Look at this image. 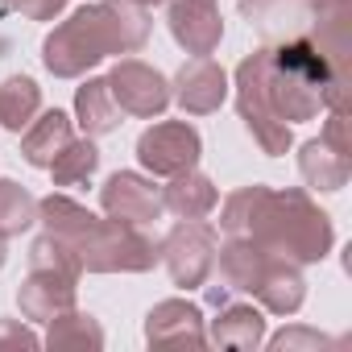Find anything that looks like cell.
Returning <instances> with one entry per match:
<instances>
[{"label":"cell","instance_id":"6da1fadb","mask_svg":"<svg viewBox=\"0 0 352 352\" xmlns=\"http://www.w3.org/2000/svg\"><path fill=\"white\" fill-rule=\"evenodd\" d=\"M232 91L236 112L261 153L282 157L294 145L290 124L315 120L323 108L348 112V50L327 46L311 30L265 42L241 58Z\"/></svg>","mask_w":352,"mask_h":352},{"label":"cell","instance_id":"277c9868","mask_svg":"<svg viewBox=\"0 0 352 352\" xmlns=\"http://www.w3.org/2000/svg\"><path fill=\"white\" fill-rule=\"evenodd\" d=\"M79 253V265L87 274H145L162 261L157 253V241L145 236L137 224H124V220H91V228L83 232V241L75 245Z\"/></svg>","mask_w":352,"mask_h":352},{"label":"cell","instance_id":"d6986e66","mask_svg":"<svg viewBox=\"0 0 352 352\" xmlns=\"http://www.w3.org/2000/svg\"><path fill=\"white\" fill-rule=\"evenodd\" d=\"M120 104L112 100L108 91V79H87L79 91H75V120L83 129V137H104V133H116L124 120H120Z\"/></svg>","mask_w":352,"mask_h":352},{"label":"cell","instance_id":"4dcf8cb0","mask_svg":"<svg viewBox=\"0 0 352 352\" xmlns=\"http://www.w3.org/2000/svg\"><path fill=\"white\" fill-rule=\"evenodd\" d=\"M208 302H212V307H224V302H228V290H224V286H212V290H208Z\"/></svg>","mask_w":352,"mask_h":352},{"label":"cell","instance_id":"603a6c76","mask_svg":"<svg viewBox=\"0 0 352 352\" xmlns=\"http://www.w3.org/2000/svg\"><path fill=\"white\" fill-rule=\"evenodd\" d=\"M46 348H91V352H100L104 348V327L91 319V315H83V311H63V315H54L50 319V331H46V340H42Z\"/></svg>","mask_w":352,"mask_h":352},{"label":"cell","instance_id":"cb8c5ba5","mask_svg":"<svg viewBox=\"0 0 352 352\" xmlns=\"http://www.w3.org/2000/svg\"><path fill=\"white\" fill-rule=\"evenodd\" d=\"M96 170H100V149L91 145V137H71L63 145V153L50 162L54 187H79V183L91 179Z\"/></svg>","mask_w":352,"mask_h":352},{"label":"cell","instance_id":"7c38bea8","mask_svg":"<svg viewBox=\"0 0 352 352\" xmlns=\"http://www.w3.org/2000/svg\"><path fill=\"white\" fill-rule=\"evenodd\" d=\"M79 298L75 278L67 274H50V270H30V278L17 286V307L30 323H50L54 315L71 311Z\"/></svg>","mask_w":352,"mask_h":352},{"label":"cell","instance_id":"d6a6232c","mask_svg":"<svg viewBox=\"0 0 352 352\" xmlns=\"http://www.w3.org/2000/svg\"><path fill=\"white\" fill-rule=\"evenodd\" d=\"M137 5H145V9H153V5H162V0H137Z\"/></svg>","mask_w":352,"mask_h":352},{"label":"cell","instance_id":"2e32d148","mask_svg":"<svg viewBox=\"0 0 352 352\" xmlns=\"http://www.w3.org/2000/svg\"><path fill=\"white\" fill-rule=\"evenodd\" d=\"M216 204H220L216 183L208 179L204 170H195V166L183 170V174H174V179L162 187V208L174 212L179 220H204V216L216 212Z\"/></svg>","mask_w":352,"mask_h":352},{"label":"cell","instance_id":"836d02e7","mask_svg":"<svg viewBox=\"0 0 352 352\" xmlns=\"http://www.w3.org/2000/svg\"><path fill=\"white\" fill-rule=\"evenodd\" d=\"M302 5H311V9H315V5H323V0H302Z\"/></svg>","mask_w":352,"mask_h":352},{"label":"cell","instance_id":"8fae6325","mask_svg":"<svg viewBox=\"0 0 352 352\" xmlns=\"http://www.w3.org/2000/svg\"><path fill=\"white\" fill-rule=\"evenodd\" d=\"M145 340L153 348H204L208 319L191 298H162L145 315Z\"/></svg>","mask_w":352,"mask_h":352},{"label":"cell","instance_id":"8992f818","mask_svg":"<svg viewBox=\"0 0 352 352\" xmlns=\"http://www.w3.org/2000/svg\"><path fill=\"white\" fill-rule=\"evenodd\" d=\"M204 137L187 120H157L137 137V162L153 174V179H174L191 166H199Z\"/></svg>","mask_w":352,"mask_h":352},{"label":"cell","instance_id":"7a4b0ae2","mask_svg":"<svg viewBox=\"0 0 352 352\" xmlns=\"http://www.w3.org/2000/svg\"><path fill=\"white\" fill-rule=\"evenodd\" d=\"M149 42V9L137 0H100L75 9L42 42V63L54 79H83L108 54H137Z\"/></svg>","mask_w":352,"mask_h":352},{"label":"cell","instance_id":"9c48e42d","mask_svg":"<svg viewBox=\"0 0 352 352\" xmlns=\"http://www.w3.org/2000/svg\"><path fill=\"white\" fill-rule=\"evenodd\" d=\"M100 208L104 216L112 220H124V224H153L166 208H162V187L153 179H145V174L137 170H116L112 179L100 187Z\"/></svg>","mask_w":352,"mask_h":352},{"label":"cell","instance_id":"f546056e","mask_svg":"<svg viewBox=\"0 0 352 352\" xmlns=\"http://www.w3.org/2000/svg\"><path fill=\"white\" fill-rule=\"evenodd\" d=\"M63 9H67V0H25V5H21V13L30 21H54Z\"/></svg>","mask_w":352,"mask_h":352},{"label":"cell","instance_id":"5bb4252c","mask_svg":"<svg viewBox=\"0 0 352 352\" xmlns=\"http://www.w3.org/2000/svg\"><path fill=\"white\" fill-rule=\"evenodd\" d=\"M257 302L270 311V315H294L302 302H307V278H302V265L286 261V257H270L261 278H257Z\"/></svg>","mask_w":352,"mask_h":352},{"label":"cell","instance_id":"e0dca14e","mask_svg":"<svg viewBox=\"0 0 352 352\" xmlns=\"http://www.w3.org/2000/svg\"><path fill=\"white\" fill-rule=\"evenodd\" d=\"M71 137H75V129H71V116H67V112H58V108L38 112V116L30 120L25 137H21V157H25L30 166H38V170H50V162L63 153V145H67Z\"/></svg>","mask_w":352,"mask_h":352},{"label":"cell","instance_id":"5b68a950","mask_svg":"<svg viewBox=\"0 0 352 352\" xmlns=\"http://www.w3.org/2000/svg\"><path fill=\"white\" fill-rule=\"evenodd\" d=\"M216 249H220V236L208 220H179L157 241V253L170 270V282L183 290L208 286V278L216 270Z\"/></svg>","mask_w":352,"mask_h":352},{"label":"cell","instance_id":"ffe728a7","mask_svg":"<svg viewBox=\"0 0 352 352\" xmlns=\"http://www.w3.org/2000/svg\"><path fill=\"white\" fill-rule=\"evenodd\" d=\"M91 220H96V212H87V208H83L79 199H71V195L50 191L46 199H38V224H42L50 236L67 241L71 249L83 241V232L91 228Z\"/></svg>","mask_w":352,"mask_h":352},{"label":"cell","instance_id":"7402d4cb","mask_svg":"<svg viewBox=\"0 0 352 352\" xmlns=\"http://www.w3.org/2000/svg\"><path fill=\"white\" fill-rule=\"evenodd\" d=\"M265 195H270V187L253 183V187L232 191L224 204H216V208H220V232H224V236H253L257 216H261V208H265Z\"/></svg>","mask_w":352,"mask_h":352},{"label":"cell","instance_id":"d4e9b609","mask_svg":"<svg viewBox=\"0 0 352 352\" xmlns=\"http://www.w3.org/2000/svg\"><path fill=\"white\" fill-rule=\"evenodd\" d=\"M34 224H38V199L21 183L0 179V236L13 241V236L30 232Z\"/></svg>","mask_w":352,"mask_h":352},{"label":"cell","instance_id":"44dd1931","mask_svg":"<svg viewBox=\"0 0 352 352\" xmlns=\"http://www.w3.org/2000/svg\"><path fill=\"white\" fill-rule=\"evenodd\" d=\"M42 112V87L30 75H9L0 83V129L21 133Z\"/></svg>","mask_w":352,"mask_h":352},{"label":"cell","instance_id":"30bf717a","mask_svg":"<svg viewBox=\"0 0 352 352\" xmlns=\"http://www.w3.org/2000/svg\"><path fill=\"white\" fill-rule=\"evenodd\" d=\"M228 91H232L228 71L212 54L183 63L179 75H174V83H170V100L179 104L187 116H212V112H220V104L228 100Z\"/></svg>","mask_w":352,"mask_h":352},{"label":"cell","instance_id":"f1b7e54d","mask_svg":"<svg viewBox=\"0 0 352 352\" xmlns=\"http://www.w3.org/2000/svg\"><path fill=\"white\" fill-rule=\"evenodd\" d=\"M42 340L25 327V323H17V319H0V348H38Z\"/></svg>","mask_w":352,"mask_h":352},{"label":"cell","instance_id":"83f0119b","mask_svg":"<svg viewBox=\"0 0 352 352\" xmlns=\"http://www.w3.org/2000/svg\"><path fill=\"white\" fill-rule=\"evenodd\" d=\"M319 141H327L336 153L352 157V145H348V112H327V124H323Z\"/></svg>","mask_w":352,"mask_h":352},{"label":"cell","instance_id":"1f68e13d","mask_svg":"<svg viewBox=\"0 0 352 352\" xmlns=\"http://www.w3.org/2000/svg\"><path fill=\"white\" fill-rule=\"evenodd\" d=\"M9 261V253H5V236H0V265H5Z\"/></svg>","mask_w":352,"mask_h":352},{"label":"cell","instance_id":"484cf974","mask_svg":"<svg viewBox=\"0 0 352 352\" xmlns=\"http://www.w3.org/2000/svg\"><path fill=\"white\" fill-rule=\"evenodd\" d=\"M30 270L67 274V278H75V282H79V274H83V265H79V253H75L67 241L50 236V232H42V236L30 245Z\"/></svg>","mask_w":352,"mask_h":352},{"label":"cell","instance_id":"ba28073f","mask_svg":"<svg viewBox=\"0 0 352 352\" xmlns=\"http://www.w3.org/2000/svg\"><path fill=\"white\" fill-rule=\"evenodd\" d=\"M166 5V25L191 58H208L220 50L224 38V17L220 0H162Z\"/></svg>","mask_w":352,"mask_h":352},{"label":"cell","instance_id":"4316f807","mask_svg":"<svg viewBox=\"0 0 352 352\" xmlns=\"http://www.w3.org/2000/svg\"><path fill=\"white\" fill-rule=\"evenodd\" d=\"M265 344L274 348V352H294V348H336V340L331 336H323V331H315V327H282L278 336H265Z\"/></svg>","mask_w":352,"mask_h":352},{"label":"cell","instance_id":"4fadbf2b","mask_svg":"<svg viewBox=\"0 0 352 352\" xmlns=\"http://www.w3.org/2000/svg\"><path fill=\"white\" fill-rule=\"evenodd\" d=\"M270 253L253 241V236H228L220 249H216V270H220V286L228 294H253L257 290V278L265 270Z\"/></svg>","mask_w":352,"mask_h":352},{"label":"cell","instance_id":"ac0fdd59","mask_svg":"<svg viewBox=\"0 0 352 352\" xmlns=\"http://www.w3.org/2000/svg\"><path fill=\"white\" fill-rule=\"evenodd\" d=\"M298 174L315 191H340L352 179V157L336 153L327 141L315 137V141H302V149H298Z\"/></svg>","mask_w":352,"mask_h":352},{"label":"cell","instance_id":"3957f363","mask_svg":"<svg viewBox=\"0 0 352 352\" xmlns=\"http://www.w3.org/2000/svg\"><path fill=\"white\" fill-rule=\"evenodd\" d=\"M253 241L270 257H286L294 265H315V261H323L331 253L336 228H331V216L319 212V204L302 187H286V191L265 195Z\"/></svg>","mask_w":352,"mask_h":352},{"label":"cell","instance_id":"52a82bcc","mask_svg":"<svg viewBox=\"0 0 352 352\" xmlns=\"http://www.w3.org/2000/svg\"><path fill=\"white\" fill-rule=\"evenodd\" d=\"M104 79H108L112 100H116L120 112H129V116L153 120V116H162V112L170 108V79H166L157 67L141 63V58H120Z\"/></svg>","mask_w":352,"mask_h":352},{"label":"cell","instance_id":"9a60e30c","mask_svg":"<svg viewBox=\"0 0 352 352\" xmlns=\"http://www.w3.org/2000/svg\"><path fill=\"white\" fill-rule=\"evenodd\" d=\"M208 344L236 348V352H253V348L265 344V315L253 302H224L220 315L208 327Z\"/></svg>","mask_w":352,"mask_h":352}]
</instances>
